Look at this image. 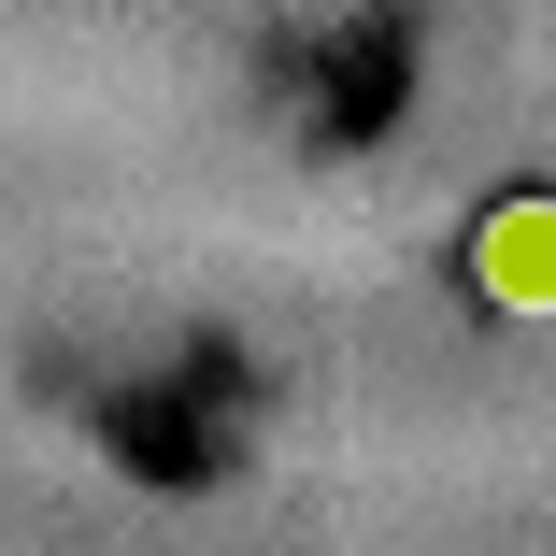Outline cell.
<instances>
[{"instance_id":"1","label":"cell","mask_w":556,"mask_h":556,"mask_svg":"<svg viewBox=\"0 0 556 556\" xmlns=\"http://www.w3.org/2000/svg\"><path fill=\"white\" fill-rule=\"evenodd\" d=\"M471 286L500 314H556V200H500L471 229Z\"/></svg>"}]
</instances>
